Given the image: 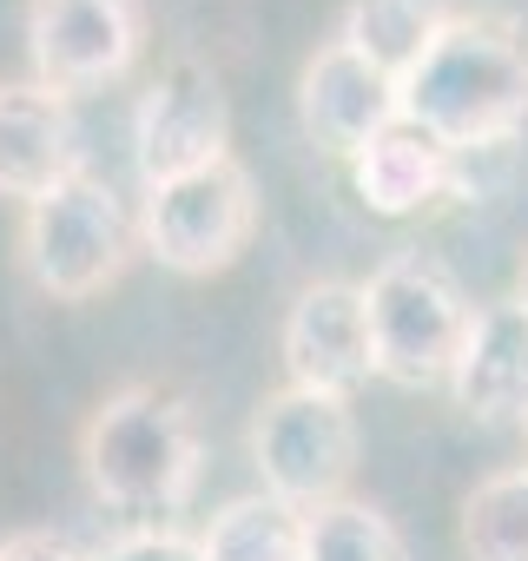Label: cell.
Returning a JSON list of instances; mask_svg holds the SVG:
<instances>
[{
	"label": "cell",
	"instance_id": "cell-4",
	"mask_svg": "<svg viewBox=\"0 0 528 561\" xmlns=\"http://www.w3.org/2000/svg\"><path fill=\"white\" fill-rule=\"evenodd\" d=\"M133 251H139V225L119 205V192L93 172H73L67 185L34 198L21 218V264L60 305L100 298L106 285H119Z\"/></svg>",
	"mask_w": 528,
	"mask_h": 561
},
{
	"label": "cell",
	"instance_id": "cell-8",
	"mask_svg": "<svg viewBox=\"0 0 528 561\" xmlns=\"http://www.w3.org/2000/svg\"><path fill=\"white\" fill-rule=\"evenodd\" d=\"M225 139H231V106L205 60H172L133 106V159L146 185L225 159Z\"/></svg>",
	"mask_w": 528,
	"mask_h": 561
},
{
	"label": "cell",
	"instance_id": "cell-5",
	"mask_svg": "<svg viewBox=\"0 0 528 561\" xmlns=\"http://www.w3.org/2000/svg\"><path fill=\"white\" fill-rule=\"evenodd\" d=\"M251 469L264 482V495L305 508H324L344 495L351 469H357V416L351 397H324V390H272L251 416Z\"/></svg>",
	"mask_w": 528,
	"mask_h": 561
},
{
	"label": "cell",
	"instance_id": "cell-14",
	"mask_svg": "<svg viewBox=\"0 0 528 561\" xmlns=\"http://www.w3.org/2000/svg\"><path fill=\"white\" fill-rule=\"evenodd\" d=\"M449 0H351L344 8V47L364 54L377 73H390L397 87L416 73V60L436 47V34L449 27Z\"/></svg>",
	"mask_w": 528,
	"mask_h": 561
},
{
	"label": "cell",
	"instance_id": "cell-10",
	"mask_svg": "<svg viewBox=\"0 0 528 561\" xmlns=\"http://www.w3.org/2000/svg\"><path fill=\"white\" fill-rule=\"evenodd\" d=\"M403 119V93L390 73H377L364 54H351L344 41L318 47L298 73V126L318 152L357 159L383 126Z\"/></svg>",
	"mask_w": 528,
	"mask_h": 561
},
{
	"label": "cell",
	"instance_id": "cell-11",
	"mask_svg": "<svg viewBox=\"0 0 528 561\" xmlns=\"http://www.w3.org/2000/svg\"><path fill=\"white\" fill-rule=\"evenodd\" d=\"M73 172H87L73 100L41 80H0V198L34 205Z\"/></svg>",
	"mask_w": 528,
	"mask_h": 561
},
{
	"label": "cell",
	"instance_id": "cell-9",
	"mask_svg": "<svg viewBox=\"0 0 528 561\" xmlns=\"http://www.w3.org/2000/svg\"><path fill=\"white\" fill-rule=\"evenodd\" d=\"M285 370L298 390H324V397H351L357 383L377 377L370 357V318H364V285L344 277H318L305 285L285 311Z\"/></svg>",
	"mask_w": 528,
	"mask_h": 561
},
{
	"label": "cell",
	"instance_id": "cell-18",
	"mask_svg": "<svg viewBox=\"0 0 528 561\" xmlns=\"http://www.w3.org/2000/svg\"><path fill=\"white\" fill-rule=\"evenodd\" d=\"M93 561H205V554H198V535H185L172 522H146V528L113 535Z\"/></svg>",
	"mask_w": 528,
	"mask_h": 561
},
{
	"label": "cell",
	"instance_id": "cell-2",
	"mask_svg": "<svg viewBox=\"0 0 528 561\" xmlns=\"http://www.w3.org/2000/svg\"><path fill=\"white\" fill-rule=\"evenodd\" d=\"M80 469L93 482V495L119 515L165 522L192 502L198 489V430L192 410L159 390V383H126L113 390L87 430H80Z\"/></svg>",
	"mask_w": 528,
	"mask_h": 561
},
{
	"label": "cell",
	"instance_id": "cell-3",
	"mask_svg": "<svg viewBox=\"0 0 528 561\" xmlns=\"http://www.w3.org/2000/svg\"><path fill=\"white\" fill-rule=\"evenodd\" d=\"M364 318H370L377 377H390V383H403V390H429V383H449L475 305L462 298L456 271H449L443 257L403 251V257H390V264L370 271V285H364Z\"/></svg>",
	"mask_w": 528,
	"mask_h": 561
},
{
	"label": "cell",
	"instance_id": "cell-12",
	"mask_svg": "<svg viewBox=\"0 0 528 561\" xmlns=\"http://www.w3.org/2000/svg\"><path fill=\"white\" fill-rule=\"evenodd\" d=\"M449 397L475 423H528V311L495 298L469 318V337L449 370Z\"/></svg>",
	"mask_w": 528,
	"mask_h": 561
},
{
	"label": "cell",
	"instance_id": "cell-17",
	"mask_svg": "<svg viewBox=\"0 0 528 561\" xmlns=\"http://www.w3.org/2000/svg\"><path fill=\"white\" fill-rule=\"evenodd\" d=\"M305 561H410V554L383 508L337 495L324 508H305Z\"/></svg>",
	"mask_w": 528,
	"mask_h": 561
},
{
	"label": "cell",
	"instance_id": "cell-15",
	"mask_svg": "<svg viewBox=\"0 0 528 561\" xmlns=\"http://www.w3.org/2000/svg\"><path fill=\"white\" fill-rule=\"evenodd\" d=\"M198 554L205 561H305V515L278 495H238L205 522Z\"/></svg>",
	"mask_w": 528,
	"mask_h": 561
},
{
	"label": "cell",
	"instance_id": "cell-7",
	"mask_svg": "<svg viewBox=\"0 0 528 561\" xmlns=\"http://www.w3.org/2000/svg\"><path fill=\"white\" fill-rule=\"evenodd\" d=\"M146 14L139 0H34L27 8V60L54 93H93L139 60Z\"/></svg>",
	"mask_w": 528,
	"mask_h": 561
},
{
	"label": "cell",
	"instance_id": "cell-21",
	"mask_svg": "<svg viewBox=\"0 0 528 561\" xmlns=\"http://www.w3.org/2000/svg\"><path fill=\"white\" fill-rule=\"evenodd\" d=\"M521 430H528V423H521Z\"/></svg>",
	"mask_w": 528,
	"mask_h": 561
},
{
	"label": "cell",
	"instance_id": "cell-20",
	"mask_svg": "<svg viewBox=\"0 0 528 561\" xmlns=\"http://www.w3.org/2000/svg\"><path fill=\"white\" fill-rule=\"evenodd\" d=\"M515 298H521V311H528V257H521V291H515Z\"/></svg>",
	"mask_w": 528,
	"mask_h": 561
},
{
	"label": "cell",
	"instance_id": "cell-13",
	"mask_svg": "<svg viewBox=\"0 0 528 561\" xmlns=\"http://www.w3.org/2000/svg\"><path fill=\"white\" fill-rule=\"evenodd\" d=\"M351 172H357V198L377 218H410L456 185V152L416 119H397L351 159Z\"/></svg>",
	"mask_w": 528,
	"mask_h": 561
},
{
	"label": "cell",
	"instance_id": "cell-16",
	"mask_svg": "<svg viewBox=\"0 0 528 561\" xmlns=\"http://www.w3.org/2000/svg\"><path fill=\"white\" fill-rule=\"evenodd\" d=\"M456 535L469 561H528V462L482 476L462 495Z\"/></svg>",
	"mask_w": 528,
	"mask_h": 561
},
{
	"label": "cell",
	"instance_id": "cell-6",
	"mask_svg": "<svg viewBox=\"0 0 528 561\" xmlns=\"http://www.w3.org/2000/svg\"><path fill=\"white\" fill-rule=\"evenodd\" d=\"M251 225H257V192L231 152L198 165V172L146 185V205H139V244L179 277L225 271L244 251Z\"/></svg>",
	"mask_w": 528,
	"mask_h": 561
},
{
	"label": "cell",
	"instance_id": "cell-1",
	"mask_svg": "<svg viewBox=\"0 0 528 561\" xmlns=\"http://www.w3.org/2000/svg\"><path fill=\"white\" fill-rule=\"evenodd\" d=\"M397 93L403 119L436 133L456 159L502 146L528 126V34L495 14H456Z\"/></svg>",
	"mask_w": 528,
	"mask_h": 561
},
{
	"label": "cell",
	"instance_id": "cell-19",
	"mask_svg": "<svg viewBox=\"0 0 528 561\" xmlns=\"http://www.w3.org/2000/svg\"><path fill=\"white\" fill-rule=\"evenodd\" d=\"M0 561H93V554H80L67 535H47V528H21V535H8V541H0Z\"/></svg>",
	"mask_w": 528,
	"mask_h": 561
}]
</instances>
